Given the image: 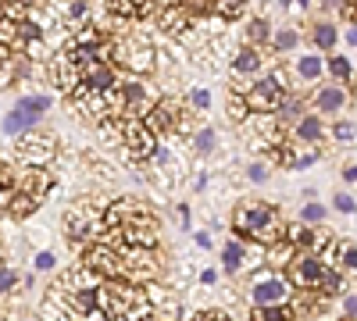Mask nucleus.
I'll return each instance as SVG.
<instances>
[{
	"label": "nucleus",
	"mask_w": 357,
	"mask_h": 321,
	"mask_svg": "<svg viewBox=\"0 0 357 321\" xmlns=\"http://www.w3.org/2000/svg\"><path fill=\"white\" fill-rule=\"evenodd\" d=\"M97 307L107 314V321H154L151 297L143 289L129 285L126 279H111L97 285Z\"/></svg>",
	"instance_id": "1"
},
{
	"label": "nucleus",
	"mask_w": 357,
	"mask_h": 321,
	"mask_svg": "<svg viewBox=\"0 0 357 321\" xmlns=\"http://www.w3.org/2000/svg\"><path fill=\"white\" fill-rule=\"evenodd\" d=\"M236 236H247L254 243L272 246L282 240V228H279V214L272 203H240L236 208Z\"/></svg>",
	"instance_id": "2"
},
{
	"label": "nucleus",
	"mask_w": 357,
	"mask_h": 321,
	"mask_svg": "<svg viewBox=\"0 0 357 321\" xmlns=\"http://www.w3.org/2000/svg\"><path fill=\"white\" fill-rule=\"evenodd\" d=\"M286 93H289V79H286L282 72H272V75L257 79L250 90L243 93V100H247V111H250V114H272V111L282 104Z\"/></svg>",
	"instance_id": "3"
},
{
	"label": "nucleus",
	"mask_w": 357,
	"mask_h": 321,
	"mask_svg": "<svg viewBox=\"0 0 357 321\" xmlns=\"http://www.w3.org/2000/svg\"><path fill=\"white\" fill-rule=\"evenodd\" d=\"M50 79L61 93H68L72 100H82V61L72 54V47H65L61 54L50 57Z\"/></svg>",
	"instance_id": "4"
},
{
	"label": "nucleus",
	"mask_w": 357,
	"mask_h": 321,
	"mask_svg": "<svg viewBox=\"0 0 357 321\" xmlns=\"http://www.w3.org/2000/svg\"><path fill=\"white\" fill-rule=\"evenodd\" d=\"M100 228H104V211H97L89 200L75 203V208L65 214V232H68V240L75 243H89V240H100Z\"/></svg>",
	"instance_id": "5"
},
{
	"label": "nucleus",
	"mask_w": 357,
	"mask_h": 321,
	"mask_svg": "<svg viewBox=\"0 0 357 321\" xmlns=\"http://www.w3.org/2000/svg\"><path fill=\"white\" fill-rule=\"evenodd\" d=\"M54 154H57V139H54V132L29 129V132L15 136V157L25 161V164H47V161H54Z\"/></svg>",
	"instance_id": "6"
},
{
	"label": "nucleus",
	"mask_w": 357,
	"mask_h": 321,
	"mask_svg": "<svg viewBox=\"0 0 357 321\" xmlns=\"http://www.w3.org/2000/svg\"><path fill=\"white\" fill-rule=\"evenodd\" d=\"M118 136H122V143H126V154H129L132 161H146V157L154 154V147H158L154 132L146 129L139 118H132V114H126V118H118Z\"/></svg>",
	"instance_id": "7"
},
{
	"label": "nucleus",
	"mask_w": 357,
	"mask_h": 321,
	"mask_svg": "<svg viewBox=\"0 0 357 321\" xmlns=\"http://www.w3.org/2000/svg\"><path fill=\"white\" fill-rule=\"evenodd\" d=\"M289 282L293 285H301V289H318L321 285V279H325V260L318 257V253H293L289 257Z\"/></svg>",
	"instance_id": "8"
},
{
	"label": "nucleus",
	"mask_w": 357,
	"mask_h": 321,
	"mask_svg": "<svg viewBox=\"0 0 357 321\" xmlns=\"http://www.w3.org/2000/svg\"><path fill=\"white\" fill-rule=\"evenodd\" d=\"M250 297H254V304L257 307H279V304H286V297H289V285H286V279L282 275H257V282L250 285Z\"/></svg>",
	"instance_id": "9"
},
{
	"label": "nucleus",
	"mask_w": 357,
	"mask_h": 321,
	"mask_svg": "<svg viewBox=\"0 0 357 321\" xmlns=\"http://www.w3.org/2000/svg\"><path fill=\"white\" fill-rule=\"evenodd\" d=\"M50 186H54V179H50V171L43 164H25V171L15 175V189L29 193L33 200H43L50 193Z\"/></svg>",
	"instance_id": "10"
},
{
	"label": "nucleus",
	"mask_w": 357,
	"mask_h": 321,
	"mask_svg": "<svg viewBox=\"0 0 357 321\" xmlns=\"http://www.w3.org/2000/svg\"><path fill=\"white\" fill-rule=\"evenodd\" d=\"M143 125L151 129L154 136H168V132L178 125L175 104H172V100H158V104H151V107H146V114H143Z\"/></svg>",
	"instance_id": "11"
},
{
	"label": "nucleus",
	"mask_w": 357,
	"mask_h": 321,
	"mask_svg": "<svg viewBox=\"0 0 357 321\" xmlns=\"http://www.w3.org/2000/svg\"><path fill=\"white\" fill-rule=\"evenodd\" d=\"M264 65H261V50L250 43V47H240L236 50V57H232V72H236V79H250V75H257Z\"/></svg>",
	"instance_id": "12"
},
{
	"label": "nucleus",
	"mask_w": 357,
	"mask_h": 321,
	"mask_svg": "<svg viewBox=\"0 0 357 321\" xmlns=\"http://www.w3.org/2000/svg\"><path fill=\"white\" fill-rule=\"evenodd\" d=\"M293 136L296 139H304V143H321L325 139V122H321V114H301V118L293 122Z\"/></svg>",
	"instance_id": "13"
},
{
	"label": "nucleus",
	"mask_w": 357,
	"mask_h": 321,
	"mask_svg": "<svg viewBox=\"0 0 357 321\" xmlns=\"http://www.w3.org/2000/svg\"><path fill=\"white\" fill-rule=\"evenodd\" d=\"M186 29H190V8H165L161 11V33L165 36H186Z\"/></svg>",
	"instance_id": "14"
},
{
	"label": "nucleus",
	"mask_w": 357,
	"mask_h": 321,
	"mask_svg": "<svg viewBox=\"0 0 357 321\" xmlns=\"http://www.w3.org/2000/svg\"><path fill=\"white\" fill-rule=\"evenodd\" d=\"M282 240H286L293 250H301V253H314V250L321 246V240L314 236L307 225H289V228L282 232Z\"/></svg>",
	"instance_id": "15"
},
{
	"label": "nucleus",
	"mask_w": 357,
	"mask_h": 321,
	"mask_svg": "<svg viewBox=\"0 0 357 321\" xmlns=\"http://www.w3.org/2000/svg\"><path fill=\"white\" fill-rule=\"evenodd\" d=\"M243 246H247V240H240V236L225 240V246H222V268L225 272H232V275L243 272Z\"/></svg>",
	"instance_id": "16"
},
{
	"label": "nucleus",
	"mask_w": 357,
	"mask_h": 321,
	"mask_svg": "<svg viewBox=\"0 0 357 321\" xmlns=\"http://www.w3.org/2000/svg\"><path fill=\"white\" fill-rule=\"evenodd\" d=\"M343 104H347V93L340 90V86H325V90L314 93V107L321 114H336V111H343Z\"/></svg>",
	"instance_id": "17"
},
{
	"label": "nucleus",
	"mask_w": 357,
	"mask_h": 321,
	"mask_svg": "<svg viewBox=\"0 0 357 321\" xmlns=\"http://www.w3.org/2000/svg\"><path fill=\"white\" fill-rule=\"evenodd\" d=\"M50 104H54V100H50L47 93H29V97H18L15 107H18L22 114H29V118H36V122H40L43 114L50 111Z\"/></svg>",
	"instance_id": "18"
},
{
	"label": "nucleus",
	"mask_w": 357,
	"mask_h": 321,
	"mask_svg": "<svg viewBox=\"0 0 357 321\" xmlns=\"http://www.w3.org/2000/svg\"><path fill=\"white\" fill-rule=\"evenodd\" d=\"M321 72H325V65H321L318 54H301V61H296V68H293V75L301 82H318Z\"/></svg>",
	"instance_id": "19"
},
{
	"label": "nucleus",
	"mask_w": 357,
	"mask_h": 321,
	"mask_svg": "<svg viewBox=\"0 0 357 321\" xmlns=\"http://www.w3.org/2000/svg\"><path fill=\"white\" fill-rule=\"evenodd\" d=\"M36 125H40L36 118H29V114H22V111L15 107V111L4 114V125H0V129H4L8 139H15V136H22V132H29V129H36Z\"/></svg>",
	"instance_id": "20"
},
{
	"label": "nucleus",
	"mask_w": 357,
	"mask_h": 321,
	"mask_svg": "<svg viewBox=\"0 0 357 321\" xmlns=\"http://www.w3.org/2000/svg\"><path fill=\"white\" fill-rule=\"evenodd\" d=\"M40 208V200H33V196H29V193H22V189H15L11 193V200H8V218H29V214H33Z\"/></svg>",
	"instance_id": "21"
},
{
	"label": "nucleus",
	"mask_w": 357,
	"mask_h": 321,
	"mask_svg": "<svg viewBox=\"0 0 357 321\" xmlns=\"http://www.w3.org/2000/svg\"><path fill=\"white\" fill-rule=\"evenodd\" d=\"M57 4V0H54ZM86 0H65V4H57V18H61V25H82L86 22Z\"/></svg>",
	"instance_id": "22"
},
{
	"label": "nucleus",
	"mask_w": 357,
	"mask_h": 321,
	"mask_svg": "<svg viewBox=\"0 0 357 321\" xmlns=\"http://www.w3.org/2000/svg\"><path fill=\"white\" fill-rule=\"evenodd\" d=\"M272 114H275V118H279L282 125H293V122L304 114V100H301V97H293V93H286V97H282V104H279Z\"/></svg>",
	"instance_id": "23"
},
{
	"label": "nucleus",
	"mask_w": 357,
	"mask_h": 321,
	"mask_svg": "<svg viewBox=\"0 0 357 321\" xmlns=\"http://www.w3.org/2000/svg\"><path fill=\"white\" fill-rule=\"evenodd\" d=\"M311 40H314L318 50H333V47L340 43V33H336L333 22H318V25L311 29Z\"/></svg>",
	"instance_id": "24"
},
{
	"label": "nucleus",
	"mask_w": 357,
	"mask_h": 321,
	"mask_svg": "<svg viewBox=\"0 0 357 321\" xmlns=\"http://www.w3.org/2000/svg\"><path fill=\"white\" fill-rule=\"evenodd\" d=\"M215 143H218V132H215L211 125H204V129H197V132H193V150H197L200 157L211 154V150H215Z\"/></svg>",
	"instance_id": "25"
},
{
	"label": "nucleus",
	"mask_w": 357,
	"mask_h": 321,
	"mask_svg": "<svg viewBox=\"0 0 357 321\" xmlns=\"http://www.w3.org/2000/svg\"><path fill=\"white\" fill-rule=\"evenodd\" d=\"M15 79H18V61H15L4 47H0V90H8Z\"/></svg>",
	"instance_id": "26"
},
{
	"label": "nucleus",
	"mask_w": 357,
	"mask_h": 321,
	"mask_svg": "<svg viewBox=\"0 0 357 321\" xmlns=\"http://www.w3.org/2000/svg\"><path fill=\"white\" fill-rule=\"evenodd\" d=\"M247 36L254 40V47H261V43H272V25H268L264 18H254V22L247 25Z\"/></svg>",
	"instance_id": "27"
},
{
	"label": "nucleus",
	"mask_w": 357,
	"mask_h": 321,
	"mask_svg": "<svg viewBox=\"0 0 357 321\" xmlns=\"http://www.w3.org/2000/svg\"><path fill=\"white\" fill-rule=\"evenodd\" d=\"M243 8H247V0H215V4H211V11H218L222 18H240L243 15Z\"/></svg>",
	"instance_id": "28"
},
{
	"label": "nucleus",
	"mask_w": 357,
	"mask_h": 321,
	"mask_svg": "<svg viewBox=\"0 0 357 321\" xmlns=\"http://www.w3.org/2000/svg\"><path fill=\"white\" fill-rule=\"evenodd\" d=\"M325 218H329V208H325V203H318V200L304 203V211H301V221H304V225H318V221H325Z\"/></svg>",
	"instance_id": "29"
},
{
	"label": "nucleus",
	"mask_w": 357,
	"mask_h": 321,
	"mask_svg": "<svg viewBox=\"0 0 357 321\" xmlns=\"http://www.w3.org/2000/svg\"><path fill=\"white\" fill-rule=\"evenodd\" d=\"M250 321H289V311H286V304H279V307H254Z\"/></svg>",
	"instance_id": "30"
},
{
	"label": "nucleus",
	"mask_w": 357,
	"mask_h": 321,
	"mask_svg": "<svg viewBox=\"0 0 357 321\" xmlns=\"http://www.w3.org/2000/svg\"><path fill=\"white\" fill-rule=\"evenodd\" d=\"M296 43H301V33H296V29H279V33L272 36V47H275L279 54H286V50H293Z\"/></svg>",
	"instance_id": "31"
},
{
	"label": "nucleus",
	"mask_w": 357,
	"mask_h": 321,
	"mask_svg": "<svg viewBox=\"0 0 357 321\" xmlns=\"http://www.w3.org/2000/svg\"><path fill=\"white\" fill-rule=\"evenodd\" d=\"M225 111H229L232 122H243L247 114H250V111H247V100H243L240 93H229V97H225Z\"/></svg>",
	"instance_id": "32"
},
{
	"label": "nucleus",
	"mask_w": 357,
	"mask_h": 321,
	"mask_svg": "<svg viewBox=\"0 0 357 321\" xmlns=\"http://www.w3.org/2000/svg\"><path fill=\"white\" fill-rule=\"evenodd\" d=\"M318 289H321L325 297H336L340 289H343V275H340L336 268H325V279H321V285H318Z\"/></svg>",
	"instance_id": "33"
},
{
	"label": "nucleus",
	"mask_w": 357,
	"mask_h": 321,
	"mask_svg": "<svg viewBox=\"0 0 357 321\" xmlns=\"http://www.w3.org/2000/svg\"><path fill=\"white\" fill-rule=\"evenodd\" d=\"M333 139L343 143V147L347 143H357V122H336L333 125Z\"/></svg>",
	"instance_id": "34"
},
{
	"label": "nucleus",
	"mask_w": 357,
	"mask_h": 321,
	"mask_svg": "<svg viewBox=\"0 0 357 321\" xmlns=\"http://www.w3.org/2000/svg\"><path fill=\"white\" fill-rule=\"evenodd\" d=\"M318 161H321V154H318V150H304V154L282 157V164H286V168H311V164H318Z\"/></svg>",
	"instance_id": "35"
},
{
	"label": "nucleus",
	"mask_w": 357,
	"mask_h": 321,
	"mask_svg": "<svg viewBox=\"0 0 357 321\" xmlns=\"http://www.w3.org/2000/svg\"><path fill=\"white\" fill-rule=\"evenodd\" d=\"M329 75L333 79H350V61H347V57H329Z\"/></svg>",
	"instance_id": "36"
},
{
	"label": "nucleus",
	"mask_w": 357,
	"mask_h": 321,
	"mask_svg": "<svg viewBox=\"0 0 357 321\" xmlns=\"http://www.w3.org/2000/svg\"><path fill=\"white\" fill-rule=\"evenodd\" d=\"M333 208H336L340 214H354V211H357V200H354L350 193H336V196H333Z\"/></svg>",
	"instance_id": "37"
},
{
	"label": "nucleus",
	"mask_w": 357,
	"mask_h": 321,
	"mask_svg": "<svg viewBox=\"0 0 357 321\" xmlns=\"http://www.w3.org/2000/svg\"><path fill=\"white\" fill-rule=\"evenodd\" d=\"M340 250V268L357 272V246H336Z\"/></svg>",
	"instance_id": "38"
},
{
	"label": "nucleus",
	"mask_w": 357,
	"mask_h": 321,
	"mask_svg": "<svg viewBox=\"0 0 357 321\" xmlns=\"http://www.w3.org/2000/svg\"><path fill=\"white\" fill-rule=\"evenodd\" d=\"M268 175H272V171H268V164H261V161L247 164V179L250 182H268Z\"/></svg>",
	"instance_id": "39"
},
{
	"label": "nucleus",
	"mask_w": 357,
	"mask_h": 321,
	"mask_svg": "<svg viewBox=\"0 0 357 321\" xmlns=\"http://www.w3.org/2000/svg\"><path fill=\"white\" fill-rule=\"evenodd\" d=\"M190 107H197V111L211 107V93L207 90H190Z\"/></svg>",
	"instance_id": "40"
},
{
	"label": "nucleus",
	"mask_w": 357,
	"mask_h": 321,
	"mask_svg": "<svg viewBox=\"0 0 357 321\" xmlns=\"http://www.w3.org/2000/svg\"><path fill=\"white\" fill-rule=\"evenodd\" d=\"M15 282H18L15 268H4V265H0V293H8V289H15Z\"/></svg>",
	"instance_id": "41"
},
{
	"label": "nucleus",
	"mask_w": 357,
	"mask_h": 321,
	"mask_svg": "<svg viewBox=\"0 0 357 321\" xmlns=\"http://www.w3.org/2000/svg\"><path fill=\"white\" fill-rule=\"evenodd\" d=\"M54 268V253L47 250V253H36V272H50Z\"/></svg>",
	"instance_id": "42"
},
{
	"label": "nucleus",
	"mask_w": 357,
	"mask_h": 321,
	"mask_svg": "<svg viewBox=\"0 0 357 321\" xmlns=\"http://www.w3.org/2000/svg\"><path fill=\"white\" fill-rule=\"evenodd\" d=\"M343 179H347V182H357V164H347V168H343Z\"/></svg>",
	"instance_id": "43"
},
{
	"label": "nucleus",
	"mask_w": 357,
	"mask_h": 321,
	"mask_svg": "<svg viewBox=\"0 0 357 321\" xmlns=\"http://www.w3.org/2000/svg\"><path fill=\"white\" fill-rule=\"evenodd\" d=\"M347 43H350V47H357V22L347 29Z\"/></svg>",
	"instance_id": "44"
},
{
	"label": "nucleus",
	"mask_w": 357,
	"mask_h": 321,
	"mask_svg": "<svg viewBox=\"0 0 357 321\" xmlns=\"http://www.w3.org/2000/svg\"><path fill=\"white\" fill-rule=\"evenodd\" d=\"M197 246L207 250V246H211V236H207V232H197Z\"/></svg>",
	"instance_id": "45"
},
{
	"label": "nucleus",
	"mask_w": 357,
	"mask_h": 321,
	"mask_svg": "<svg viewBox=\"0 0 357 321\" xmlns=\"http://www.w3.org/2000/svg\"><path fill=\"white\" fill-rule=\"evenodd\" d=\"M215 279H218L215 272H204V275H200V282H204V285H215Z\"/></svg>",
	"instance_id": "46"
},
{
	"label": "nucleus",
	"mask_w": 357,
	"mask_h": 321,
	"mask_svg": "<svg viewBox=\"0 0 357 321\" xmlns=\"http://www.w3.org/2000/svg\"><path fill=\"white\" fill-rule=\"evenodd\" d=\"M347 314H357V297H350V300H347Z\"/></svg>",
	"instance_id": "47"
},
{
	"label": "nucleus",
	"mask_w": 357,
	"mask_h": 321,
	"mask_svg": "<svg viewBox=\"0 0 357 321\" xmlns=\"http://www.w3.org/2000/svg\"><path fill=\"white\" fill-rule=\"evenodd\" d=\"M321 4H325V11H329V8H340L343 0H321Z\"/></svg>",
	"instance_id": "48"
},
{
	"label": "nucleus",
	"mask_w": 357,
	"mask_h": 321,
	"mask_svg": "<svg viewBox=\"0 0 357 321\" xmlns=\"http://www.w3.org/2000/svg\"><path fill=\"white\" fill-rule=\"evenodd\" d=\"M200 321H225V318H222V314H204Z\"/></svg>",
	"instance_id": "49"
},
{
	"label": "nucleus",
	"mask_w": 357,
	"mask_h": 321,
	"mask_svg": "<svg viewBox=\"0 0 357 321\" xmlns=\"http://www.w3.org/2000/svg\"><path fill=\"white\" fill-rule=\"evenodd\" d=\"M296 4H301V8H307V4H311V0H296Z\"/></svg>",
	"instance_id": "50"
},
{
	"label": "nucleus",
	"mask_w": 357,
	"mask_h": 321,
	"mask_svg": "<svg viewBox=\"0 0 357 321\" xmlns=\"http://www.w3.org/2000/svg\"><path fill=\"white\" fill-rule=\"evenodd\" d=\"M0 18H4V0H0Z\"/></svg>",
	"instance_id": "51"
}]
</instances>
